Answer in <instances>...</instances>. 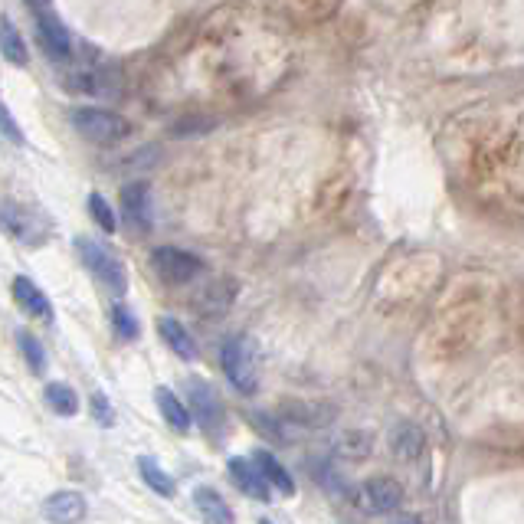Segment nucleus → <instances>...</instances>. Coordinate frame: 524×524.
Returning <instances> with one entry per match:
<instances>
[{
	"label": "nucleus",
	"instance_id": "obj_4",
	"mask_svg": "<svg viewBox=\"0 0 524 524\" xmlns=\"http://www.w3.org/2000/svg\"><path fill=\"white\" fill-rule=\"evenodd\" d=\"M151 269L158 272L161 282L168 285H184V282H194L200 272H204V262H200L194 253L187 249H177V246H158L151 253Z\"/></svg>",
	"mask_w": 524,
	"mask_h": 524
},
{
	"label": "nucleus",
	"instance_id": "obj_24",
	"mask_svg": "<svg viewBox=\"0 0 524 524\" xmlns=\"http://www.w3.org/2000/svg\"><path fill=\"white\" fill-rule=\"evenodd\" d=\"M89 210H92V220L99 223L105 233H115V230H118L115 210L109 207V200H105L102 194H92V197H89Z\"/></svg>",
	"mask_w": 524,
	"mask_h": 524
},
{
	"label": "nucleus",
	"instance_id": "obj_15",
	"mask_svg": "<svg viewBox=\"0 0 524 524\" xmlns=\"http://www.w3.org/2000/svg\"><path fill=\"white\" fill-rule=\"evenodd\" d=\"M233 295H236V285L230 279L210 282L207 289L197 295V312L200 315H223L226 308L233 305Z\"/></svg>",
	"mask_w": 524,
	"mask_h": 524
},
{
	"label": "nucleus",
	"instance_id": "obj_28",
	"mask_svg": "<svg viewBox=\"0 0 524 524\" xmlns=\"http://www.w3.org/2000/svg\"><path fill=\"white\" fill-rule=\"evenodd\" d=\"M92 413H95V420H99L102 426L115 423V413L109 410V400H105V397H92Z\"/></svg>",
	"mask_w": 524,
	"mask_h": 524
},
{
	"label": "nucleus",
	"instance_id": "obj_21",
	"mask_svg": "<svg viewBox=\"0 0 524 524\" xmlns=\"http://www.w3.org/2000/svg\"><path fill=\"white\" fill-rule=\"evenodd\" d=\"M138 472H141V479L148 482V488H154V492H158V495L171 498V495L177 492V488H174V479H171V475L164 472L154 459L141 456V459H138Z\"/></svg>",
	"mask_w": 524,
	"mask_h": 524
},
{
	"label": "nucleus",
	"instance_id": "obj_27",
	"mask_svg": "<svg viewBox=\"0 0 524 524\" xmlns=\"http://www.w3.org/2000/svg\"><path fill=\"white\" fill-rule=\"evenodd\" d=\"M0 131H4V135L14 141V145H23V141H27V138H23V128L17 125V118L10 115V109L4 102H0Z\"/></svg>",
	"mask_w": 524,
	"mask_h": 524
},
{
	"label": "nucleus",
	"instance_id": "obj_31",
	"mask_svg": "<svg viewBox=\"0 0 524 524\" xmlns=\"http://www.w3.org/2000/svg\"><path fill=\"white\" fill-rule=\"evenodd\" d=\"M262 524H269V521H262Z\"/></svg>",
	"mask_w": 524,
	"mask_h": 524
},
{
	"label": "nucleus",
	"instance_id": "obj_10",
	"mask_svg": "<svg viewBox=\"0 0 524 524\" xmlns=\"http://www.w3.org/2000/svg\"><path fill=\"white\" fill-rule=\"evenodd\" d=\"M230 479L240 485V492H246L249 498H259V502H269V482L262 479V472L256 469V462L233 456L230 459Z\"/></svg>",
	"mask_w": 524,
	"mask_h": 524
},
{
	"label": "nucleus",
	"instance_id": "obj_16",
	"mask_svg": "<svg viewBox=\"0 0 524 524\" xmlns=\"http://www.w3.org/2000/svg\"><path fill=\"white\" fill-rule=\"evenodd\" d=\"M158 331L164 344H168L177 357H184V361H194L197 357V341L190 338V331L177 318H158Z\"/></svg>",
	"mask_w": 524,
	"mask_h": 524
},
{
	"label": "nucleus",
	"instance_id": "obj_29",
	"mask_svg": "<svg viewBox=\"0 0 524 524\" xmlns=\"http://www.w3.org/2000/svg\"><path fill=\"white\" fill-rule=\"evenodd\" d=\"M27 4H30L33 10H46V7H50V0H27Z\"/></svg>",
	"mask_w": 524,
	"mask_h": 524
},
{
	"label": "nucleus",
	"instance_id": "obj_26",
	"mask_svg": "<svg viewBox=\"0 0 524 524\" xmlns=\"http://www.w3.org/2000/svg\"><path fill=\"white\" fill-rule=\"evenodd\" d=\"M112 325L122 338H135L138 335V321L131 318V312L125 305H112Z\"/></svg>",
	"mask_w": 524,
	"mask_h": 524
},
{
	"label": "nucleus",
	"instance_id": "obj_1",
	"mask_svg": "<svg viewBox=\"0 0 524 524\" xmlns=\"http://www.w3.org/2000/svg\"><path fill=\"white\" fill-rule=\"evenodd\" d=\"M220 364L226 380L240 390V393H256L259 387V371H256V357L249 348L246 338H226L220 348Z\"/></svg>",
	"mask_w": 524,
	"mask_h": 524
},
{
	"label": "nucleus",
	"instance_id": "obj_19",
	"mask_svg": "<svg viewBox=\"0 0 524 524\" xmlns=\"http://www.w3.org/2000/svg\"><path fill=\"white\" fill-rule=\"evenodd\" d=\"M253 462H256V469L262 472V479L269 482V488H279L282 495H292L295 492V482H292V475L285 472V466L282 462L272 456V452H266V449H259L256 456H253Z\"/></svg>",
	"mask_w": 524,
	"mask_h": 524
},
{
	"label": "nucleus",
	"instance_id": "obj_13",
	"mask_svg": "<svg viewBox=\"0 0 524 524\" xmlns=\"http://www.w3.org/2000/svg\"><path fill=\"white\" fill-rule=\"evenodd\" d=\"M66 86L73 92H86V95H115L118 92L115 79L105 73V69H76V73L66 76Z\"/></svg>",
	"mask_w": 524,
	"mask_h": 524
},
{
	"label": "nucleus",
	"instance_id": "obj_5",
	"mask_svg": "<svg viewBox=\"0 0 524 524\" xmlns=\"http://www.w3.org/2000/svg\"><path fill=\"white\" fill-rule=\"evenodd\" d=\"M0 230L27 246L46 240V223L30 207L17 204V200H0Z\"/></svg>",
	"mask_w": 524,
	"mask_h": 524
},
{
	"label": "nucleus",
	"instance_id": "obj_18",
	"mask_svg": "<svg viewBox=\"0 0 524 524\" xmlns=\"http://www.w3.org/2000/svg\"><path fill=\"white\" fill-rule=\"evenodd\" d=\"M154 400H158V410H161V416L168 420V426L171 430H177V433H187L190 430V410L184 407L181 400H177V393L174 390H168V387H158L154 390Z\"/></svg>",
	"mask_w": 524,
	"mask_h": 524
},
{
	"label": "nucleus",
	"instance_id": "obj_20",
	"mask_svg": "<svg viewBox=\"0 0 524 524\" xmlns=\"http://www.w3.org/2000/svg\"><path fill=\"white\" fill-rule=\"evenodd\" d=\"M0 53H4V59H10L14 66H27V43H23L17 27L7 17L0 20Z\"/></svg>",
	"mask_w": 524,
	"mask_h": 524
},
{
	"label": "nucleus",
	"instance_id": "obj_2",
	"mask_svg": "<svg viewBox=\"0 0 524 524\" xmlns=\"http://www.w3.org/2000/svg\"><path fill=\"white\" fill-rule=\"evenodd\" d=\"M73 128L82 138L95 141V145H115V141L128 138V131H131L125 118L118 112H109V109H76Z\"/></svg>",
	"mask_w": 524,
	"mask_h": 524
},
{
	"label": "nucleus",
	"instance_id": "obj_6",
	"mask_svg": "<svg viewBox=\"0 0 524 524\" xmlns=\"http://www.w3.org/2000/svg\"><path fill=\"white\" fill-rule=\"evenodd\" d=\"M403 502V488L397 479H390V475H374V479H367L361 485V505L367 511H374V515H390V511H397Z\"/></svg>",
	"mask_w": 524,
	"mask_h": 524
},
{
	"label": "nucleus",
	"instance_id": "obj_14",
	"mask_svg": "<svg viewBox=\"0 0 524 524\" xmlns=\"http://www.w3.org/2000/svg\"><path fill=\"white\" fill-rule=\"evenodd\" d=\"M282 413L289 416L292 423H302V426H328V423H335V416H338V410L331 407V403H302V400L285 403Z\"/></svg>",
	"mask_w": 524,
	"mask_h": 524
},
{
	"label": "nucleus",
	"instance_id": "obj_8",
	"mask_svg": "<svg viewBox=\"0 0 524 524\" xmlns=\"http://www.w3.org/2000/svg\"><path fill=\"white\" fill-rule=\"evenodd\" d=\"M37 33H40V46L46 50V56L69 59V53H73V37H69L66 23L59 20L56 14H50V10H40Z\"/></svg>",
	"mask_w": 524,
	"mask_h": 524
},
{
	"label": "nucleus",
	"instance_id": "obj_25",
	"mask_svg": "<svg viewBox=\"0 0 524 524\" xmlns=\"http://www.w3.org/2000/svg\"><path fill=\"white\" fill-rule=\"evenodd\" d=\"M20 348L27 354V364L33 374H43L46 371V354H43V344L30 335V331H20Z\"/></svg>",
	"mask_w": 524,
	"mask_h": 524
},
{
	"label": "nucleus",
	"instance_id": "obj_9",
	"mask_svg": "<svg viewBox=\"0 0 524 524\" xmlns=\"http://www.w3.org/2000/svg\"><path fill=\"white\" fill-rule=\"evenodd\" d=\"M43 515L53 524H79L86 518V498L79 492H56L43 502Z\"/></svg>",
	"mask_w": 524,
	"mask_h": 524
},
{
	"label": "nucleus",
	"instance_id": "obj_7",
	"mask_svg": "<svg viewBox=\"0 0 524 524\" xmlns=\"http://www.w3.org/2000/svg\"><path fill=\"white\" fill-rule=\"evenodd\" d=\"M190 416L204 426L207 433L220 430L223 423V407H220V397L213 393V387L207 380H190V403H187Z\"/></svg>",
	"mask_w": 524,
	"mask_h": 524
},
{
	"label": "nucleus",
	"instance_id": "obj_30",
	"mask_svg": "<svg viewBox=\"0 0 524 524\" xmlns=\"http://www.w3.org/2000/svg\"><path fill=\"white\" fill-rule=\"evenodd\" d=\"M393 524H420L416 518H403V521H393Z\"/></svg>",
	"mask_w": 524,
	"mask_h": 524
},
{
	"label": "nucleus",
	"instance_id": "obj_3",
	"mask_svg": "<svg viewBox=\"0 0 524 524\" xmlns=\"http://www.w3.org/2000/svg\"><path fill=\"white\" fill-rule=\"evenodd\" d=\"M76 249H79L82 262H86V269L102 285H109L115 295H122L128 289V276H125L122 259L112 256L102 243H95V240H76Z\"/></svg>",
	"mask_w": 524,
	"mask_h": 524
},
{
	"label": "nucleus",
	"instance_id": "obj_11",
	"mask_svg": "<svg viewBox=\"0 0 524 524\" xmlns=\"http://www.w3.org/2000/svg\"><path fill=\"white\" fill-rule=\"evenodd\" d=\"M122 210H125L131 226L148 230L151 226V190H148V184H128L122 190Z\"/></svg>",
	"mask_w": 524,
	"mask_h": 524
},
{
	"label": "nucleus",
	"instance_id": "obj_17",
	"mask_svg": "<svg viewBox=\"0 0 524 524\" xmlns=\"http://www.w3.org/2000/svg\"><path fill=\"white\" fill-rule=\"evenodd\" d=\"M194 505L204 515L207 524H233V508L226 505V498L217 492V488H197L194 492Z\"/></svg>",
	"mask_w": 524,
	"mask_h": 524
},
{
	"label": "nucleus",
	"instance_id": "obj_22",
	"mask_svg": "<svg viewBox=\"0 0 524 524\" xmlns=\"http://www.w3.org/2000/svg\"><path fill=\"white\" fill-rule=\"evenodd\" d=\"M393 452H397L400 459H420L423 452V433L416 430V426H400L397 433H393Z\"/></svg>",
	"mask_w": 524,
	"mask_h": 524
},
{
	"label": "nucleus",
	"instance_id": "obj_23",
	"mask_svg": "<svg viewBox=\"0 0 524 524\" xmlns=\"http://www.w3.org/2000/svg\"><path fill=\"white\" fill-rule=\"evenodd\" d=\"M46 403H50V410H56L59 416H76V410H79L76 390L66 387V384H50V387H46Z\"/></svg>",
	"mask_w": 524,
	"mask_h": 524
},
{
	"label": "nucleus",
	"instance_id": "obj_12",
	"mask_svg": "<svg viewBox=\"0 0 524 524\" xmlns=\"http://www.w3.org/2000/svg\"><path fill=\"white\" fill-rule=\"evenodd\" d=\"M14 299H17V305L23 308V312L33 315V318H50L53 315L50 299H46L40 285L33 282V279H27V276H17L14 279Z\"/></svg>",
	"mask_w": 524,
	"mask_h": 524
}]
</instances>
